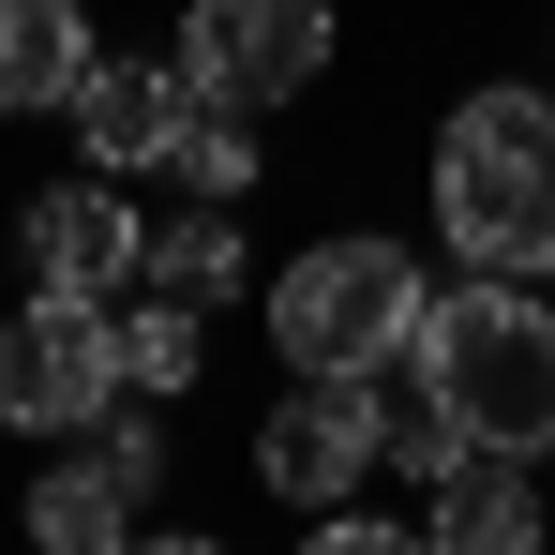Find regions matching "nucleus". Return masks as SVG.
<instances>
[{
    "mask_svg": "<svg viewBox=\"0 0 555 555\" xmlns=\"http://www.w3.org/2000/svg\"><path fill=\"white\" fill-rule=\"evenodd\" d=\"M436 225L465 271H555V105L541 91H465L436 120Z\"/></svg>",
    "mask_w": 555,
    "mask_h": 555,
    "instance_id": "nucleus-1",
    "label": "nucleus"
},
{
    "mask_svg": "<svg viewBox=\"0 0 555 555\" xmlns=\"http://www.w3.org/2000/svg\"><path fill=\"white\" fill-rule=\"evenodd\" d=\"M421 331H436V285H421V256L405 241H315V256H285L271 271V346L285 375H390L421 361Z\"/></svg>",
    "mask_w": 555,
    "mask_h": 555,
    "instance_id": "nucleus-2",
    "label": "nucleus"
},
{
    "mask_svg": "<svg viewBox=\"0 0 555 555\" xmlns=\"http://www.w3.org/2000/svg\"><path fill=\"white\" fill-rule=\"evenodd\" d=\"M421 375L465 405V436H480V451H526V465L555 451V315H541L511 271H480V285H451V300H436Z\"/></svg>",
    "mask_w": 555,
    "mask_h": 555,
    "instance_id": "nucleus-3",
    "label": "nucleus"
},
{
    "mask_svg": "<svg viewBox=\"0 0 555 555\" xmlns=\"http://www.w3.org/2000/svg\"><path fill=\"white\" fill-rule=\"evenodd\" d=\"M105 405H120V315L30 285V300L0 315V421H15V436H76Z\"/></svg>",
    "mask_w": 555,
    "mask_h": 555,
    "instance_id": "nucleus-4",
    "label": "nucleus"
},
{
    "mask_svg": "<svg viewBox=\"0 0 555 555\" xmlns=\"http://www.w3.org/2000/svg\"><path fill=\"white\" fill-rule=\"evenodd\" d=\"M181 76L210 105H300L315 76H331V0H195L181 15Z\"/></svg>",
    "mask_w": 555,
    "mask_h": 555,
    "instance_id": "nucleus-5",
    "label": "nucleus"
},
{
    "mask_svg": "<svg viewBox=\"0 0 555 555\" xmlns=\"http://www.w3.org/2000/svg\"><path fill=\"white\" fill-rule=\"evenodd\" d=\"M375 451H390V375H300V390H271V421H256V480L300 495V511H346Z\"/></svg>",
    "mask_w": 555,
    "mask_h": 555,
    "instance_id": "nucleus-6",
    "label": "nucleus"
},
{
    "mask_svg": "<svg viewBox=\"0 0 555 555\" xmlns=\"http://www.w3.org/2000/svg\"><path fill=\"white\" fill-rule=\"evenodd\" d=\"M15 256H30V285H61V300H105V285H151V225H135V195L91 166V181L30 195Z\"/></svg>",
    "mask_w": 555,
    "mask_h": 555,
    "instance_id": "nucleus-7",
    "label": "nucleus"
},
{
    "mask_svg": "<svg viewBox=\"0 0 555 555\" xmlns=\"http://www.w3.org/2000/svg\"><path fill=\"white\" fill-rule=\"evenodd\" d=\"M61 120H76V151H91L105 181H135V166H166V151H181L195 76H181V61H105V76L61 105Z\"/></svg>",
    "mask_w": 555,
    "mask_h": 555,
    "instance_id": "nucleus-8",
    "label": "nucleus"
},
{
    "mask_svg": "<svg viewBox=\"0 0 555 555\" xmlns=\"http://www.w3.org/2000/svg\"><path fill=\"white\" fill-rule=\"evenodd\" d=\"M105 76L91 15L76 0H0V120H30V105H76Z\"/></svg>",
    "mask_w": 555,
    "mask_h": 555,
    "instance_id": "nucleus-9",
    "label": "nucleus"
},
{
    "mask_svg": "<svg viewBox=\"0 0 555 555\" xmlns=\"http://www.w3.org/2000/svg\"><path fill=\"white\" fill-rule=\"evenodd\" d=\"M436 555H541V495H526V451H465L436 480Z\"/></svg>",
    "mask_w": 555,
    "mask_h": 555,
    "instance_id": "nucleus-10",
    "label": "nucleus"
},
{
    "mask_svg": "<svg viewBox=\"0 0 555 555\" xmlns=\"http://www.w3.org/2000/svg\"><path fill=\"white\" fill-rule=\"evenodd\" d=\"M135 511H151V495H135L105 451H76V465L30 480V555H135Z\"/></svg>",
    "mask_w": 555,
    "mask_h": 555,
    "instance_id": "nucleus-11",
    "label": "nucleus"
},
{
    "mask_svg": "<svg viewBox=\"0 0 555 555\" xmlns=\"http://www.w3.org/2000/svg\"><path fill=\"white\" fill-rule=\"evenodd\" d=\"M151 285H166V300H195V315H210V300H241V225H225V195H195V210H166V225H151Z\"/></svg>",
    "mask_w": 555,
    "mask_h": 555,
    "instance_id": "nucleus-12",
    "label": "nucleus"
},
{
    "mask_svg": "<svg viewBox=\"0 0 555 555\" xmlns=\"http://www.w3.org/2000/svg\"><path fill=\"white\" fill-rule=\"evenodd\" d=\"M465 451H480V436H465V405L436 390V375H405V361H390V465H405V480H451Z\"/></svg>",
    "mask_w": 555,
    "mask_h": 555,
    "instance_id": "nucleus-13",
    "label": "nucleus"
},
{
    "mask_svg": "<svg viewBox=\"0 0 555 555\" xmlns=\"http://www.w3.org/2000/svg\"><path fill=\"white\" fill-rule=\"evenodd\" d=\"M166 166H181V195H225V210H241V195H256V105H210V91H195V120H181Z\"/></svg>",
    "mask_w": 555,
    "mask_h": 555,
    "instance_id": "nucleus-14",
    "label": "nucleus"
},
{
    "mask_svg": "<svg viewBox=\"0 0 555 555\" xmlns=\"http://www.w3.org/2000/svg\"><path fill=\"white\" fill-rule=\"evenodd\" d=\"M120 390H195V300L151 285V300L120 315Z\"/></svg>",
    "mask_w": 555,
    "mask_h": 555,
    "instance_id": "nucleus-15",
    "label": "nucleus"
},
{
    "mask_svg": "<svg viewBox=\"0 0 555 555\" xmlns=\"http://www.w3.org/2000/svg\"><path fill=\"white\" fill-rule=\"evenodd\" d=\"M105 465H120L135 495L166 480V390H151V405H105Z\"/></svg>",
    "mask_w": 555,
    "mask_h": 555,
    "instance_id": "nucleus-16",
    "label": "nucleus"
},
{
    "mask_svg": "<svg viewBox=\"0 0 555 555\" xmlns=\"http://www.w3.org/2000/svg\"><path fill=\"white\" fill-rule=\"evenodd\" d=\"M300 555H436V541H421V526H361V511H331Z\"/></svg>",
    "mask_w": 555,
    "mask_h": 555,
    "instance_id": "nucleus-17",
    "label": "nucleus"
},
{
    "mask_svg": "<svg viewBox=\"0 0 555 555\" xmlns=\"http://www.w3.org/2000/svg\"><path fill=\"white\" fill-rule=\"evenodd\" d=\"M135 555H225V541H195V526H135Z\"/></svg>",
    "mask_w": 555,
    "mask_h": 555,
    "instance_id": "nucleus-18",
    "label": "nucleus"
}]
</instances>
